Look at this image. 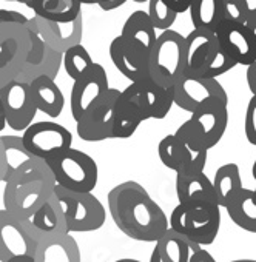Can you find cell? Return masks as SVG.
<instances>
[{
    "label": "cell",
    "instance_id": "cell-39",
    "mask_svg": "<svg viewBox=\"0 0 256 262\" xmlns=\"http://www.w3.org/2000/svg\"><path fill=\"white\" fill-rule=\"evenodd\" d=\"M244 131H245L247 141L256 147V96H251L248 100L247 111H245Z\"/></svg>",
    "mask_w": 256,
    "mask_h": 262
},
{
    "label": "cell",
    "instance_id": "cell-6",
    "mask_svg": "<svg viewBox=\"0 0 256 262\" xmlns=\"http://www.w3.org/2000/svg\"><path fill=\"white\" fill-rule=\"evenodd\" d=\"M54 194L63 207L68 233H88L103 227L106 211L93 193H74L56 185Z\"/></svg>",
    "mask_w": 256,
    "mask_h": 262
},
{
    "label": "cell",
    "instance_id": "cell-47",
    "mask_svg": "<svg viewBox=\"0 0 256 262\" xmlns=\"http://www.w3.org/2000/svg\"><path fill=\"white\" fill-rule=\"evenodd\" d=\"M5 126H7V117H5V110H4L2 99H0V131L5 129Z\"/></svg>",
    "mask_w": 256,
    "mask_h": 262
},
{
    "label": "cell",
    "instance_id": "cell-10",
    "mask_svg": "<svg viewBox=\"0 0 256 262\" xmlns=\"http://www.w3.org/2000/svg\"><path fill=\"white\" fill-rule=\"evenodd\" d=\"M173 88L175 105L191 114L211 102L228 103L227 91L218 79H195L184 76Z\"/></svg>",
    "mask_w": 256,
    "mask_h": 262
},
{
    "label": "cell",
    "instance_id": "cell-12",
    "mask_svg": "<svg viewBox=\"0 0 256 262\" xmlns=\"http://www.w3.org/2000/svg\"><path fill=\"white\" fill-rule=\"evenodd\" d=\"M110 90L106 71L100 63H96L88 76L74 82L70 96V108L76 123L99 105Z\"/></svg>",
    "mask_w": 256,
    "mask_h": 262
},
{
    "label": "cell",
    "instance_id": "cell-19",
    "mask_svg": "<svg viewBox=\"0 0 256 262\" xmlns=\"http://www.w3.org/2000/svg\"><path fill=\"white\" fill-rule=\"evenodd\" d=\"M34 17L37 22L39 36L54 51L63 54L70 48L80 45L82 31H83L82 17H79L77 20H74L71 24H53V22H47L37 16H34Z\"/></svg>",
    "mask_w": 256,
    "mask_h": 262
},
{
    "label": "cell",
    "instance_id": "cell-29",
    "mask_svg": "<svg viewBox=\"0 0 256 262\" xmlns=\"http://www.w3.org/2000/svg\"><path fill=\"white\" fill-rule=\"evenodd\" d=\"M225 211L234 225L248 233H256V194L253 190L242 188Z\"/></svg>",
    "mask_w": 256,
    "mask_h": 262
},
{
    "label": "cell",
    "instance_id": "cell-22",
    "mask_svg": "<svg viewBox=\"0 0 256 262\" xmlns=\"http://www.w3.org/2000/svg\"><path fill=\"white\" fill-rule=\"evenodd\" d=\"M120 36L128 43L135 45L147 54H152L159 34H156V28L152 24L148 13L144 10H138L128 16L122 27Z\"/></svg>",
    "mask_w": 256,
    "mask_h": 262
},
{
    "label": "cell",
    "instance_id": "cell-35",
    "mask_svg": "<svg viewBox=\"0 0 256 262\" xmlns=\"http://www.w3.org/2000/svg\"><path fill=\"white\" fill-rule=\"evenodd\" d=\"M236 65H238V62L234 60V57H231L225 50H222L219 47L218 51L207 60V63L201 70H198L196 73H193L191 76H187V77H195V79H218L219 76L228 73Z\"/></svg>",
    "mask_w": 256,
    "mask_h": 262
},
{
    "label": "cell",
    "instance_id": "cell-38",
    "mask_svg": "<svg viewBox=\"0 0 256 262\" xmlns=\"http://www.w3.org/2000/svg\"><path fill=\"white\" fill-rule=\"evenodd\" d=\"M207 159H208V151H191L190 150L184 167L176 174H181V176L202 174L205 170V165H207Z\"/></svg>",
    "mask_w": 256,
    "mask_h": 262
},
{
    "label": "cell",
    "instance_id": "cell-13",
    "mask_svg": "<svg viewBox=\"0 0 256 262\" xmlns=\"http://www.w3.org/2000/svg\"><path fill=\"white\" fill-rule=\"evenodd\" d=\"M37 242L28 233L24 221L11 216L5 208L0 210V262L19 257H34Z\"/></svg>",
    "mask_w": 256,
    "mask_h": 262
},
{
    "label": "cell",
    "instance_id": "cell-50",
    "mask_svg": "<svg viewBox=\"0 0 256 262\" xmlns=\"http://www.w3.org/2000/svg\"><path fill=\"white\" fill-rule=\"evenodd\" d=\"M10 262H34V257H19V259L10 260Z\"/></svg>",
    "mask_w": 256,
    "mask_h": 262
},
{
    "label": "cell",
    "instance_id": "cell-45",
    "mask_svg": "<svg viewBox=\"0 0 256 262\" xmlns=\"http://www.w3.org/2000/svg\"><path fill=\"white\" fill-rule=\"evenodd\" d=\"M190 262H218V260H216L205 248H199L198 251L193 253Z\"/></svg>",
    "mask_w": 256,
    "mask_h": 262
},
{
    "label": "cell",
    "instance_id": "cell-18",
    "mask_svg": "<svg viewBox=\"0 0 256 262\" xmlns=\"http://www.w3.org/2000/svg\"><path fill=\"white\" fill-rule=\"evenodd\" d=\"M24 225L27 227L28 233L33 236L36 242L56 236V234H65L67 224L63 217V207L54 191L50 194L48 201L39 208V211L28 221H24Z\"/></svg>",
    "mask_w": 256,
    "mask_h": 262
},
{
    "label": "cell",
    "instance_id": "cell-54",
    "mask_svg": "<svg viewBox=\"0 0 256 262\" xmlns=\"http://www.w3.org/2000/svg\"><path fill=\"white\" fill-rule=\"evenodd\" d=\"M253 191H254V194H256V188H254V190H253Z\"/></svg>",
    "mask_w": 256,
    "mask_h": 262
},
{
    "label": "cell",
    "instance_id": "cell-16",
    "mask_svg": "<svg viewBox=\"0 0 256 262\" xmlns=\"http://www.w3.org/2000/svg\"><path fill=\"white\" fill-rule=\"evenodd\" d=\"M110 59L114 68L132 83L150 77V54L128 43L120 34L110 43Z\"/></svg>",
    "mask_w": 256,
    "mask_h": 262
},
{
    "label": "cell",
    "instance_id": "cell-3",
    "mask_svg": "<svg viewBox=\"0 0 256 262\" xmlns=\"http://www.w3.org/2000/svg\"><path fill=\"white\" fill-rule=\"evenodd\" d=\"M170 228L193 244L204 247L215 242L221 227V207L216 202L178 204L168 216Z\"/></svg>",
    "mask_w": 256,
    "mask_h": 262
},
{
    "label": "cell",
    "instance_id": "cell-36",
    "mask_svg": "<svg viewBox=\"0 0 256 262\" xmlns=\"http://www.w3.org/2000/svg\"><path fill=\"white\" fill-rule=\"evenodd\" d=\"M147 13L150 16L152 24L155 25L156 31H161V33L172 30V27L178 17V14L168 7L167 0H150Z\"/></svg>",
    "mask_w": 256,
    "mask_h": 262
},
{
    "label": "cell",
    "instance_id": "cell-30",
    "mask_svg": "<svg viewBox=\"0 0 256 262\" xmlns=\"http://www.w3.org/2000/svg\"><path fill=\"white\" fill-rule=\"evenodd\" d=\"M60 63H63V54L54 51L53 48H50L47 45V53H45L44 60L37 65H25L22 73L19 74L17 80L24 82V83H31L33 80L44 77V76L56 79Z\"/></svg>",
    "mask_w": 256,
    "mask_h": 262
},
{
    "label": "cell",
    "instance_id": "cell-17",
    "mask_svg": "<svg viewBox=\"0 0 256 262\" xmlns=\"http://www.w3.org/2000/svg\"><path fill=\"white\" fill-rule=\"evenodd\" d=\"M215 34L219 47L234 57L238 65L248 68L256 62V42L247 25L221 22L216 27Z\"/></svg>",
    "mask_w": 256,
    "mask_h": 262
},
{
    "label": "cell",
    "instance_id": "cell-26",
    "mask_svg": "<svg viewBox=\"0 0 256 262\" xmlns=\"http://www.w3.org/2000/svg\"><path fill=\"white\" fill-rule=\"evenodd\" d=\"M37 110L48 117H59L65 106V97L62 90L51 77H39L30 83Z\"/></svg>",
    "mask_w": 256,
    "mask_h": 262
},
{
    "label": "cell",
    "instance_id": "cell-52",
    "mask_svg": "<svg viewBox=\"0 0 256 262\" xmlns=\"http://www.w3.org/2000/svg\"><path fill=\"white\" fill-rule=\"evenodd\" d=\"M230 262H256V259H234Z\"/></svg>",
    "mask_w": 256,
    "mask_h": 262
},
{
    "label": "cell",
    "instance_id": "cell-51",
    "mask_svg": "<svg viewBox=\"0 0 256 262\" xmlns=\"http://www.w3.org/2000/svg\"><path fill=\"white\" fill-rule=\"evenodd\" d=\"M248 27V30L251 31V34H253V37H254V42H256V24H253V25H247Z\"/></svg>",
    "mask_w": 256,
    "mask_h": 262
},
{
    "label": "cell",
    "instance_id": "cell-49",
    "mask_svg": "<svg viewBox=\"0 0 256 262\" xmlns=\"http://www.w3.org/2000/svg\"><path fill=\"white\" fill-rule=\"evenodd\" d=\"M114 262H142L139 259H133V257H123V259H117Z\"/></svg>",
    "mask_w": 256,
    "mask_h": 262
},
{
    "label": "cell",
    "instance_id": "cell-14",
    "mask_svg": "<svg viewBox=\"0 0 256 262\" xmlns=\"http://www.w3.org/2000/svg\"><path fill=\"white\" fill-rule=\"evenodd\" d=\"M147 114L141 100L139 82L130 83L120 91L114 110V126L113 139H128L132 138L139 125L147 120Z\"/></svg>",
    "mask_w": 256,
    "mask_h": 262
},
{
    "label": "cell",
    "instance_id": "cell-8",
    "mask_svg": "<svg viewBox=\"0 0 256 262\" xmlns=\"http://www.w3.org/2000/svg\"><path fill=\"white\" fill-rule=\"evenodd\" d=\"M31 48L30 33L22 24L0 25V90L17 80Z\"/></svg>",
    "mask_w": 256,
    "mask_h": 262
},
{
    "label": "cell",
    "instance_id": "cell-23",
    "mask_svg": "<svg viewBox=\"0 0 256 262\" xmlns=\"http://www.w3.org/2000/svg\"><path fill=\"white\" fill-rule=\"evenodd\" d=\"M34 16L53 24H71L82 17L80 0H27Z\"/></svg>",
    "mask_w": 256,
    "mask_h": 262
},
{
    "label": "cell",
    "instance_id": "cell-32",
    "mask_svg": "<svg viewBox=\"0 0 256 262\" xmlns=\"http://www.w3.org/2000/svg\"><path fill=\"white\" fill-rule=\"evenodd\" d=\"M94 65H96V62L91 59L90 53L87 51V48L82 43L76 45V47L70 48L67 53H63V68H65L67 74L74 82L88 76L93 71Z\"/></svg>",
    "mask_w": 256,
    "mask_h": 262
},
{
    "label": "cell",
    "instance_id": "cell-44",
    "mask_svg": "<svg viewBox=\"0 0 256 262\" xmlns=\"http://www.w3.org/2000/svg\"><path fill=\"white\" fill-rule=\"evenodd\" d=\"M245 79H247V85H248L251 96H256V62L247 68Z\"/></svg>",
    "mask_w": 256,
    "mask_h": 262
},
{
    "label": "cell",
    "instance_id": "cell-43",
    "mask_svg": "<svg viewBox=\"0 0 256 262\" xmlns=\"http://www.w3.org/2000/svg\"><path fill=\"white\" fill-rule=\"evenodd\" d=\"M167 4L176 14H181V13L190 11L191 0H167Z\"/></svg>",
    "mask_w": 256,
    "mask_h": 262
},
{
    "label": "cell",
    "instance_id": "cell-33",
    "mask_svg": "<svg viewBox=\"0 0 256 262\" xmlns=\"http://www.w3.org/2000/svg\"><path fill=\"white\" fill-rule=\"evenodd\" d=\"M188 151L190 150L175 135H168L162 138L158 147V155H159L162 165L176 173H179L181 168L184 167Z\"/></svg>",
    "mask_w": 256,
    "mask_h": 262
},
{
    "label": "cell",
    "instance_id": "cell-9",
    "mask_svg": "<svg viewBox=\"0 0 256 262\" xmlns=\"http://www.w3.org/2000/svg\"><path fill=\"white\" fill-rule=\"evenodd\" d=\"M25 148L39 159L50 161L73 148V135L63 125L44 120L27 128L22 135Z\"/></svg>",
    "mask_w": 256,
    "mask_h": 262
},
{
    "label": "cell",
    "instance_id": "cell-21",
    "mask_svg": "<svg viewBox=\"0 0 256 262\" xmlns=\"http://www.w3.org/2000/svg\"><path fill=\"white\" fill-rule=\"evenodd\" d=\"M34 262H82V259L76 239L65 233L39 241Z\"/></svg>",
    "mask_w": 256,
    "mask_h": 262
},
{
    "label": "cell",
    "instance_id": "cell-1",
    "mask_svg": "<svg viewBox=\"0 0 256 262\" xmlns=\"http://www.w3.org/2000/svg\"><path fill=\"white\" fill-rule=\"evenodd\" d=\"M108 210L114 225L135 241L156 244L170 230V221L162 207L144 185L135 181L122 182L110 190Z\"/></svg>",
    "mask_w": 256,
    "mask_h": 262
},
{
    "label": "cell",
    "instance_id": "cell-41",
    "mask_svg": "<svg viewBox=\"0 0 256 262\" xmlns=\"http://www.w3.org/2000/svg\"><path fill=\"white\" fill-rule=\"evenodd\" d=\"M245 16V25L256 24V0H241Z\"/></svg>",
    "mask_w": 256,
    "mask_h": 262
},
{
    "label": "cell",
    "instance_id": "cell-53",
    "mask_svg": "<svg viewBox=\"0 0 256 262\" xmlns=\"http://www.w3.org/2000/svg\"><path fill=\"white\" fill-rule=\"evenodd\" d=\"M251 174H253V178H254V181H256V161H254V164H253V168H251Z\"/></svg>",
    "mask_w": 256,
    "mask_h": 262
},
{
    "label": "cell",
    "instance_id": "cell-31",
    "mask_svg": "<svg viewBox=\"0 0 256 262\" xmlns=\"http://www.w3.org/2000/svg\"><path fill=\"white\" fill-rule=\"evenodd\" d=\"M190 19L193 24V30L215 31L221 22L219 0H191Z\"/></svg>",
    "mask_w": 256,
    "mask_h": 262
},
{
    "label": "cell",
    "instance_id": "cell-7",
    "mask_svg": "<svg viewBox=\"0 0 256 262\" xmlns=\"http://www.w3.org/2000/svg\"><path fill=\"white\" fill-rule=\"evenodd\" d=\"M53 191L54 187L45 184L44 181L16 174L5 184L4 205L11 216L19 221H28L48 201Z\"/></svg>",
    "mask_w": 256,
    "mask_h": 262
},
{
    "label": "cell",
    "instance_id": "cell-11",
    "mask_svg": "<svg viewBox=\"0 0 256 262\" xmlns=\"http://www.w3.org/2000/svg\"><path fill=\"white\" fill-rule=\"evenodd\" d=\"M0 99L4 103L7 125L14 131H25L33 125L37 105L34 102L30 83L19 80L10 82L0 90Z\"/></svg>",
    "mask_w": 256,
    "mask_h": 262
},
{
    "label": "cell",
    "instance_id": "cell-27",
    "mask_svg": "<svg viewBox=\"0 0 256 262\" xmlns=\"http://www.w3.org/2000/svg\"><path fill=\"white\" fill-rule=\"evenodd\" d=\"M155 248L158 250L162 262H190L193 253L202 247L193 244L191 241L170 228L156 242Z\"/></svg>",
    "mask_w": 256,
    "mask_h": 262
},
{
    "label": "cell",
    "instance_id": "cell-25",
    "mask_svg": "<svg viewBox=\"0 0 256 262\" xmlns=\"http://www.w3.org/2000/svg\"><path fill=\"white\" fill-rule=\"evenodd\" d=\"M176 194L179 204H193V202L218 204L213 181H210L205 173L195 174V176L176 174Z\"/></svg>",
    "mask_w": 256,
    "mask_h": 262
},
{
    "label": "cell",
    "instance_id": "cell-40",
    "mask_svg": "<svg viewBox=\"0 0 256 262\" xmlns=\"http://www.w3.org/2000/svg\"><path fill=\"white\" fill-rule=\"evenodd\" d=\"M28 20H30V17H27L25 14H22V13H19V11H13V10H0V25H2V24H8V22L27 25Z\"/></svg>",
    "mask_w": 256,
    "mask_h": 262
},
{
    "label": "cell",
    "instance_id": "cell-4",
    "mask_svg": "<svg viewBox=\"0 0 256 262\" xmlns=\"http://www.w3.org/2000/svg\"><path fill=\"white\" fill-rule=\"evenodd\" d=\"M185 74V37L168 30L158 36L150 54V77L165 88H173Z\"/></svg>",
    "mask_w": 256,
    "mask_h": 262
},
{
    "label": "cell",
    "instance_id": "cell-34",
    "mask_svg": "<svg viewBox=\"0 0 256 262\" xmlns=\"http://www.w3.org/2000/svg\"><path fill=\"white\" fill-rule=\"evenodd\" d=\"M5 148H7V159H8V171L4 179L7 184L17 171H20L28 162L33 161V155L25 148L22 136H2Z\"/></svg>",
    "mask_w": 256,
    "mask_h": 262
},
{
    "label": "cell",
    "instance_id": "cell-2",
    "mask_svg": "<svg viewBox=\"0 0 256 262\" xmlns=\"http://www.w3.org/2000/svg\"><path fill=\"white\" fill-rule=\"evenodd\" d=\"M228 103L211 102L191 114L175 136L191 151H208L216 147L225 135L228 125Z\"/></svg>",
    "mask_w": 256,
    "mask_h": 262
},
{
    "label": "cell",
    "instance_id": "cell-5",
    "mask_svg": "<svg viewBox=\"0 0 256 262\" xmlns=\"http://www.w3.org/2000/svg\"><path fill=\"white\" fill-rule=\"evenodd\" d=\"M50 165L56 184L68 191L91 193L99 179V168L96 161L76 148L47 161Z\"/></svg>",
    "mask_w": 256,
    "mask_h": 262
},
{
    "label": "cell",
    "instance_id": "cell-37",
    "mask_svg": "<svg viewBox=\"0 0 256 262\" xmlns=\"http://www.w3.org/2000/svg\"><path fill=\"white\" fill-rule=\"evenodd\" d=\"M219 17L221 22L245 25V16L241 0H219Z\"/></svg>",
    "mask_w": 256,
    "mask_h": 262
},
{
    "label": "cell",
    "instance_id": "cell-42",
    "mask_svg": "<svg viewBox=\"0 0 256 262\" xmlns=\"http://www.w3.org/2000/svg\"><path fill=\"white\" fill-rule=\"evenodd\" d=\"M8 171V159H7V148L4 144V139L0 136V182H4Z\"/></svg>",
    "mask_w": 256,
    "mask_h": 262
},
{
    "label": "cell",
    "instance_id": "cell-28",
    "mask_svg": "<svg viewBox=\"0 0 256 262\" xmlns=\"http://www.w3.org/2000/svg\"><path fill=\"white\" fill-rule=\"evenodd\" d=\"M213 187L219 207L227 208L244 188L239 167L236 164H225L219 167L218 171L215 173Z\"/></svg>",
    "mask_w": 256,
    "mask_h": 262
},
{
    "label": "cell",
    "instance_id": "cell-24",
    "mask_svg": "<svg viewBox=\"0 0 256 262\" xmlns=\"http://www.w3.org/2000/svg\"><path fill=\"white\" fill-rule=\"evenodd\" d=\"M141 100L148 119H164L175 105V88H165L152 77L139 82Z\"/></svg>",
    "mask_w": 256,
    "mask_h": 262
},
{
    "label": "cell",
    "instance_id": "cell-46",
    "mask_svg": "<svg viewBox=\"0 0 256 262\" xmlns=\"http://www.w3.org/2000/svg\"><path fill=\"white\" fill-rule=\"evenodd\" d=\"M85 4H97V5H100L102 10H114L117 7L123 5L125 0H114V2H103V0H88V2H85Z\"/></svg>",
    "mask_w": 256,
    "mask_h": 262
},
{
    "label": "cell",
    "instance_id": "cell-48",
    "mask_svg": "<svg viewBox=\"0 0 256 262\" xmlns=\"http://www.w3.org/2000/svg\"><path fill=\"white\" fill-rule=\"evenodd\" d=\"M148 262H162L156 248H153V251H152V256H150V260H148Z\"/></svg>",
    "mask_w": 256,
    "mask_h": 262
},
{
    "label": "cell",
    "instance_id": "cell-20",
    "mask_svg": "<svg viewBox=\"0 0 256 262\" xmlns=\"http://www.w3.org/2000/svg\"><path fill=\"white\" fill-rule=\"evenodd\" d=\"M219 42L215 31L193 30L185 36V74L191 76L201 70L207 60L218 51Z\"/></svg>",
    "mask_w": 256,
    "mask_h": 262
},
{
    "label": "cell",
    "instance_id": "cell-15",
    "mask_svg": "<svg viewBox=\"0 0 256 262\" xmlns=\"http://www.w3.org/2000/svg\"><path fill=\"white\" fill-rule=\"evenodd\" d=\"M120 90L111 88L103 100L96 105L80 122H77V136L85 142H102L113 139L114 110Z\"/></svg>",
    "mask_w": 256,
    "mask_h": 262
}]
</instances>
